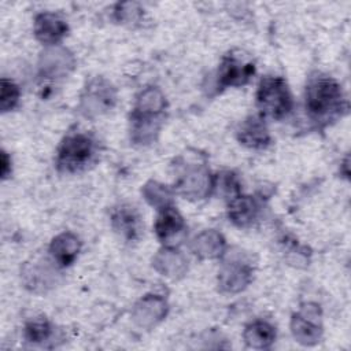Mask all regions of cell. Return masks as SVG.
<instances>
[{
    "label": "cell",
    "instance_id": "277c9868",
    "mask_svg": "<svg viewBox=\"0 0 351 351\" xmlns=\"http://www.w3.org/2000/svg\"><path fill=\"white\" fill-rule=\"evenodd\" d=\"M255 73L252 62L233 52L226 55L218 70V82L221 86H241L245 85Z\"/></svg>",
    "mask_w": 351,
    "mask_h": 351
},
{
    "label": "cell",
    "instance_id": "5b68a950",
    "mask_svg": "<svg viewBox=\"0 0 351 351\" xmlns=\"http://www.w3.org/2000/svg\"><path fill=\"white\" fill-rule=\"evenodd\" d=\"M67 23L52 12H43L36 16L34 34L47 45L58 44L67 34Z\"/></svg>",
    "mask_w": 351,
    "mask_h": 351
},
{
    "label": "cell",
    "instance_id": "52a82bcc",
    "mask_svg": "<svg viewBox=\"0 0 351 351\" xmlns=\"http://www.w3.org/2000/svg\"><path fill=\"white\" fill-rule=\"evenodd\" d=\"M80 251V240L71 233H62L51 243L49 252L59 266H69L74 262Z\"/></svg>",
    "mask_w": 351,
    "mask_h": 351
},
{
    "label": "cell",
    "instance_id": "8992f818",
    "mask_svg": "<svg viewBox=\"0 0 351 351\" xmlns=\"http://www.w3.org/2000/svg\"><path fill=\"white\" fill-rule=\"evenodd\" d=\"M237 138L243 145L252 149H263L271 141L263 119L256 117H250L241 123L237 130Z\"/></svg>",
    "mask_w": 351,
    "mask_h": 351
},
{
    "label": "cell",
    "instance_id": "8fae6325",
    "mask_svg": "<svg viewBox=\"0 0 351 351\" xmlns=\"http://www.w3.org/2000/svg\"><path fill=\"white\" fill-rule=\"evenodd\" d=\"M112 221L115 229L129 239H133L138 232V217L129 207L118 210L114 214Z\"/></svg>",
    "mask_w": 351,
    "mask_h": 351
},
{
    "label": "cell",
    "instance_id": "ba28073f",
    "mask_svg": "<svg viewBox=\"0 0 351 351\" xmlns=\"http://www.w3.org/2000/svg\"><path fill=\"white\" fill-rule=\"evenodd\" d=\"M184 226H185V223H184V219L180 215V213L174 207L167 206V207L162 208L160 214L156 218L155 232L163 243H167L174 236L181 233Z\"/></svg>",
    "mask_w": 351,
    "mask_h": 351
},
{
    "label": "cell",
    "instance_id": "6da1fadb",
    "mask_svg": "<svg viewBox=\"0 0 351 351\" xmlns=\"http://www.w3.org/2000/svg\"><path fill=\"white\" fill-rule=\"evenodd\" d=\"M306 111L317 122L335 121L347 111L340 84L332 77H314L306 86Z\"/></svg>",
    "mask_w": 351,
    "mask_h": 351
},
{
    "label": "cell",
    "instance_id": "4fadbf2b",
    "mask_svg": "<svg viewBox=\"0 0 351 351\" xmlns=\"http://www.w3.org/2000/svg\"><path fill=\"white\" fill-rule=\"evenodd\" d=\"M19 100V89L18 86L8 81L7 78L1 80V96H0V107L1 111H10L15 107V104Z\"/></svg>",
    "mask_w": 351,
    "mask_h": 351
},
{
    "label": "cell",
    "instance_id": "7a4b0ae2",
    "mask_svg": "<svg viewBox=\"0 0 351 351\" xmlns=\"http://www.w3.org/2000/svg\"><path fill=\"white\" fill-rule=\"evenodd\" d=\"M256 107L263 118L282 119L292 107V95L282 77H263L256 90Z\"/></svg>",
    "mask_w": 351,
    "mask_h": 351
},
{
    "label": "cell",
    "instance_id": "9c48e42d",
    "mask_svg": "<svg viewBox=\"0 0 351 351\" xmlns=\"http://www.w3.org/2000/svg\"><path fill=\"white\" fill-rule=\"evenodd\" d=\"M228 214L230 221L237 226H247L256 218V202L251 196H233L229 202Z\"/></svg>",
    "mask_w": 351,
    "mask_h": 351
},
{
    "label": "cell",
    "instance_id": "5bb4252c",
    "mask_svg": "<svg viewBox=\"0 0 351 351\" xmlns=\"http://www.w3.org/2000/svg\"><path fill=\"white\" fill-rule=\"evenodd\" d=\"M51 335V326L45 319H34L26 325V337L29 341L41 343Z\"/></svg>",
    "mask_w": 351,
    "mask_h": 351
},
{
    "label": "cell",
    "instance_id": "30bf717a",
    "mask_svg": "<svg viewBox=\"0 0 351 351\" xmlns=\"http://www.w3.org/2000/svg\"><path fill=\"white\" fill-rule=\"evenodd\" d=\"M244 337H245V341L251 347L266 348L273 343V340L276 337V330L267 322L256 321L247 326Z\"/></svg>",
    "mask_w": 351,
    "mask_h": 351
},
{
    "label": "cell",
    "instance_id": "3957f363",
    "mask_svg": "<svg viewBox=\"0 0 351 351\" xmlns=\"http://www.w3.org/2000/svg\"><path fill=\"white\" fill-rule=\"evenodd\" d=\"M95 143L85 133H71L59 145L56 165L64 173H75L85 169L93 159Z\"/></svg>",
    "mask_w": 351,
    "mask_h": 351
},
{
    "label": "cell",
    "instance_id": "7c38bea8",
    "mask_svg": "<svg viewBox=\"0 0 351 351\" xmlns=\"http://www.w3.org/2000/svg\"><path fill=\"white\" fill-rule=\"evenodd\" d=\"M250 273L245 270V267H229V269H225L222 273H221V285L228 289V291H239L241 289L248 278Z\"/></svg>",
    "mask_w": 351,
    "mask_h": 351
},
{
    "label": "cell",
    "instance_id": "9a60e30c",
    "mask_svg": "<svg viewBox=\"0 0 351 351\" xmlns=\"http://www.w3.org/2000/svg\"><path fill=\"white\" fill-rule=\"evenodd\" d=\"M8 165H10V162H8L7 154L1 152V176H3V178H5L8 174Z\"/></svg>",
    "mask_w": 351,
    "mask_h": 351
}]
</instances>
